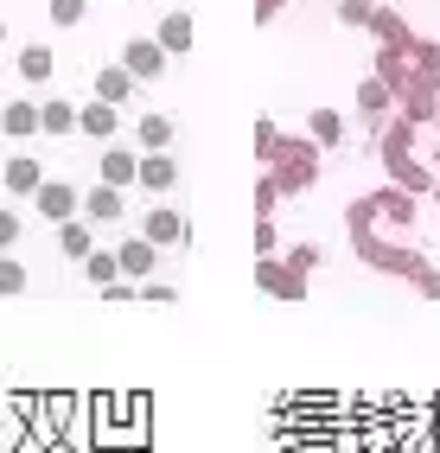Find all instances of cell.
I'll use <instances>...</instances> for the list:
<instances>
[{
    "label": "cell",
    "mask_w": 440,
    "mask_h": 453,
    "mask_svg": "<svg viewBox=\"0 0 440 453\" xmlns=\"http://www.w3.org/2000/svg\"><path fill=\"white\" fill-rule=\"evenodd\" d=\"M351 250H358V262H364V268H376V275H402V281H415L421 268H428V256H421V250L390 243V236H376V230L351 236Z\"/></svg>",
    "instance_id": "obj_1"
},
{
    "label": "cell",
    "mask_w": 440,
    "mask_h": 453,
    "mask_svg": "<svg viewBox=\"0 0 440 453\" xmlns=\"http://www.w3.org/2000/svg\"><path fill=\"white\" fill-rule=\"evenodd\" d=\"M269 179H275V192H281V198L313 192V186H319V147H313L307 134H300V141H281V154H275Z\"/></svg>",
    "instance_id": "obj_2"
},
{
    "label": "cell",
    "mask_w": 440,
    "mask_h": 453,
    "mask_svg": "<svg viewBox=\"0 0 440 453\" xmlns=\"http://www.w3.org/2000/svg\"><path fill=\"white\" fill-rule=\"evenodd\" d=\"M33 211H39L45 224L64 230V224H77V211H83V186H71V179H45L39 198H33Z\"/></svg>",
    "instance_id": "obj_3"
},
{
    "label": "cell",
    "mask_w": 440,
    "mask_h": 453,
    "mask_svg": "<svg viewBox=\"0 0 440 453\" xmlns=\"http://www.w3.org/2000/svg\"><path fill=\"white\" fill-rule=\"evenodd\" d=\"M96 186H109V192H134L140 186V154L134 147H102V160H96Z\"/></svg>",
    "instance_id": "obj_4"
},
{
    "label": "cell",
    "mask_w": 440,
    "mask_h": 453,
    "mask_svg": "<svg viewBox=\"0 0 440 453\" xmlns=\"http://www.w3.org/2000/svg\"><path fill=\"white\" fill-rule=\"evenodd\" d=\"M255 288L269 294V300H287V307H293V300H307L313 281H307V275H293L281 256H269V262H255Z\"/></svg>",
    "instance_id": "obj_5"
},
{
    "label": "cell",
    "mask_w": 440,
    "mask_h": 453,
    "mask_svg": "<svg viewBox=\"0 0 440 453\" xmlns=\"http://www.w3.org/2000/svg\"><path fill=\"white\" fill-rule=\"evenodd\" d=\"M140 236H147L154 250H179L186 236H192V224H186L172 204H154V211H140Z\"/></svg>",
    "instance_id": "obj_6"
},
{
    "label": "cell",
    "mask_w": 440,
    "mask_h": 453,
    "mask_svg": "<svg viewBox=\"0 0 440 453\" xmlns=\"http://www.w3.org/2000/svg\"><path fill=\"white\" fill-rule=\"evenodd\" d=\"M364 198H370V218L390 224V230H408V224H415V211H421V198H408V192H396V186H376V192H364Z\"/></svg>",
    "instance_id": "obj_7"
},
{
    "label": "cell",
    "mask_w": 440,
    "mask_h": 453,
    "mask_svg": "<svg viewBox=\"0 0 440 453\" xmlns=\"http://www.w3.org/2000/svg\"><path fill=\"white\" fill-rule=\"evenodd\" d=\"M115 262H122V281L147 288V281H154V268H160V250H154V243H147V236L134 230V236H122V250H115Z\"/></svg>",
    "instance_id": "obj_8"
},
{
    "label": "cell",
    "mask_w": 440,
    "mask_h": 453,
    "mask_svg": "<svg viewBox=\"0 0 440 453\" xmlns=\"http://www.w3.org/2000/svg\"><path fill=\"white\" fill-rule=\"evenodd\" d=\"M166 65H172V58L154 45V33H147V39H128L122 45V71L134 77V83H154V77H166Z\"/></svg>",
    "instance_id": "obj_9"
},
{
    "label": "cell",
    "mask_w": 440,
    "mask_h": 453,
    "mask_svg": "<svg viewBox=\"0 0 440 453\" xmlns=\"http://www.w3.org/2000/svg\"><path fill=\"white\" fill-rule=\"evenodd\" d=\"M172 141H179V122H172V109H154L134 122V147L140 154H172Z\"/></svg>",
    "instance_id": "obj_10"
},
{
    "label": "cell",
    "mask_w": 440,
    "mask_h": 453,
    "mask_svg": "<svg viewBox=\"0 0 440 453\" xmlns=\"http://www.w3.org/2000/svg\"><path fill=\"white\" fill-rule=\"evenodd\" d=\"M45 160H33V154H13L7 166H0V186H7L13 198H39V186H45Z\"/></svg>",
    "instance_id": "obj_11"
},
{
    "label": "cell",
    "mask_w": 440,
    "mask_h": 453,
    "mask_svg": "<svg viewBox=\"0 0 440 453\" xmlns=\"http://www.w3.org/2000/svg\"><path fill=\"white\" fill-rule=\"evenodd\" d=\"M77 134H90L102 147H115V134H122V109H109V103H77Z\"/></svg>",
    "instance_id": "obj_12"
},
{
    "label": "cell",
    "mask_w": 440,
    "mask_h": 453,
    "mask_svg": "<svg viewBox=\"0 0 440 453\" xmlns=\"http://www.w3.org/2000/svg\"><path fill=\"white\" fill-rule=\"evenodd\" d=\"M154 45L166 51V58H186L192 45H198V26H192V13H160V26H154Z\"/></svg>",
    "instance_id": "obj_13"
},
{
    "label": "cell",
    "mask_w": 440,
    "mask_h": 453,
    "mask_svg": "<svg viewBox=\"0 0 440 453\" xmlns=\"http://www.w3.org/2000/svg\"><path fill=\"white\" fill-rule=\"evenodd\" d=\"M358 115H364L370 128L396 122V89H390L383 77H364V83H358Z\"/></svg>",
    "instance_id": "obj_14"
},
{
    "label": "cell",
    "mask_w": 440,
    "mask_h": 453,
    "mask_svg": "<svg viewBox=\"0 0 440 453\" xmlns=\"http://www.w3.org/2000/svg\"><path fill=\"white\" fill-rule=\"evenodd\" d=\"M134 89H140V83H134L122 65H96V77H90V96H96V103H109V109H128Z\"/></svg>",
    "instance_id": "obj_15"
},
{
    "label": "cell",
    "mask_w": 440,
    "mask_h": 453,
    "mask_svg": "<svg viewBox=\"0 0 440 453\" xmlns=\"http://www.w3.org/2000/svg\"><path fill=\"white\" fill-rule=\"evenodd\" d=\"M83 224H122L128 218V204H122V192H109V186H83V211H77Z\"/></svg>",
    "instance_id": "obj_16"
},
{
    "label": "cell",
    "mask_w": 440,
    "mask_h": 453,
    "mask_svg": "<svg viewBox=\"0 0 440 453\" xmlns=\"http://www.w3.org/2000/svg\"><path fill=\"white\" fill-rule=\"evenodd\" d=\"M390 186L408 192V198H428V192H434V166L415 160V154H402V160H390Z\"/></svg>",
    "instance_id": "obj_17"
},
{
    "label": "cell",
    "mask_w": 440,
    "mask_h": 453,
    "mask_svg": "<svg viewBox=\"0 0 440 453\" xmlns=\"http://www.w3.org/2000/svg\"><path fill=\"white\" fill-rule=\"evenodd\" d=\"M370 39H376V51H408V45H415V33H408V19H402L396 7H376Z\"/></svg>",
    "instance_id": "obj_18"
},
{
    "label": "cell",
    "mask_w": 440,
    "mask_h": 453,
    "mask_svg": "<svg viewBox=\"0 0 440 453\" xmlns=\"http://www.w3.org/2000/svg\"><path fill=\"white\" fill-rule=\"evenodd\" d=\"M0 134H7V141H33V134H39V103L13 96L7 109H0Z\"/></svg>",
    "instance_id": "obj_19"
},
{
    "label": "cell",
    "mask_w": 440,
    "mask_h": 453,
    "mask_svg": "<svg viewBox=\"0 0 440 453\" xmlns=\"http://www.w3.org/2000/svg\"><path fill=\"white\" fill-rule=\"evenodd\" d=\"M140 186L166 198L172 186H179V160H172V154H140Z\"/></svg>",
    "instance_id": "obj_20"
},
{
    "label": "cell",
    "mask_w": 440,
    "mask_h": 453,
    "mask_svg": "<svg viewBox=\"0 0 440 453\" xmlns=\"http://www.w3.org/2000/svg\"><path fill=\"white\" fill-rule=\"evenodd\" d=\"M39 134H77V103L71 96H45L39 103Z\"/></svg>",
    "instance_id": "obj_21"
},
{
    "label": "cell",
    "mask_w": 440,
    "mask_h": 453,
    "mask_svg": "<svg viewBox=\"0 0 440 453\" xmlns=\"http://www.w3.org/2000/svg\"><path fill=\"white\" fill-rule=\"evenodd\" d=\"M57 256H64V262H90V256H96V230L83 224V218L64 224V230H57Z\"/></svg>",
    "instance_id": "obj_22"
},
{
    "label": "cell",
    "mask_w": 440,
    "mask_h": 453,
    "mask_svg": "<svg viewBox=\"0 0 440 453\" xmlns=\"http://www.w3.org/2000/svg\"><path fill=\"white\" fill-rule=\"evenodd\" d=\"M51 71H57L51 45H19V83H51Z\"/></svg>",
    "instance_id": "obj_23"
},
{
    "label": "cell",
    "mask_w": 440,
    "mask_h": 453,
    "mask_svg": "<svg viewBox=\"0 0 440 453\" xmlns=\"http://www.w3.org/2000/svg\"><path fill=\"white\" fill-rule=\"evenodd\" d=\"M307 141L332 154V147H345V122H338L332 109H313V115H307Z\"/></svg>",
    "instance_id": "obj_24"
},
{
    "label": "cell",
    "mask_w": 440,
    "mask_h": 453,
    "mask_svg": "<svg viewBox=\"0 0 440 453\" xmlns=\"http://www.w3.org/2000/svg\"><path fill=\"white\" fill-rule=\"evenodd\" d=\"M370 77H383L396 96H402V89L415 83V71H408V51H376V71H370Z\"/></svg>",
    "instance_id": "obj_25"
},
{
    "label": "cell",
    "mask_w": 440,
    "mask_h": 453,
    "mask_svg": "<svg viewBox=\"0 0 440 453\" xmlns=\"http://www.w3.org/2000/svg\"><path fill=\"white\" fill-rule=\"evenodd\" d=\"M408 71L440 89V45H434V39H415V45H408Z\"/></svg>",
    "instance_id": "obj_26"
},
{
    "label": "cell",
    "mask_w": 440,
    "mask_h": 453,
    "mask_svg": "<svg viewBox=\"0 0 440 453\" xmlns=\"http://www.w3.org/2000/svg\"><path fill=\"white\" fill-rule=\"evenodd\" d=\"M281 128H275V115H255V160H262V173L275 166V154H281Z\"/></svg>",
    "instance_id": "obj_27"
},
{
    "label": "cell",
    "mask_w": 440,
    "mask_h": 453,
    "mask_svg": "<svg viewBox=\"0 0 440 453\" xmlns=\"http://www.w3.org/2000/svg\"><path fill=\"white\" fill-rule=\"evenodd\" d=\"M83 13H90V0H45V19L57 26V33H71V26H83Z\"/></svg>",
    "instance_id": "obj_28"
},
{
    "label": "cell",
    "mask_w": 440,
    "mask_h": 453,
    "mask_svg": "<svg viewBox=\"0 0 440 453\" xmlns=\"http://www.w3.org/2000/svg\"><path fill=\"white\" fill-rule=\"evenodd\" d=\"M83 275H90L96 288H115V281H122V262H115V250H96L90 262H83Z\"/></svg>",
    "instance_id": "obj_29"
},
{
    "label": "cell",
    "mask_w": 440,
    "mask_h": 453,
    "mask_svg": "<svg viewBox=\"0 0 440 453\" xmlns=\"http://www.w3.org/2000/svg\"><path fill=\"white\" fill-rule=\"evenodd\" d=\"M275 204H281L275 179H269V173H255V224H275Z\"/></svg>",
    "instance_id": "obj_30"
},
{
    "label": "cell",
    "mask_w": 440,
    "mask_h": 453,
    "mask_svg": "<svg viewBox=\"0 0 440 453\" xmlns=\"http://www.w3.org/2000/svg\"><path fill=\"white\" fill-rule=\"evenodd\" d=\"M26 281H33V275H26V262L19 256H0V294L13 300V294H26Z\"/></svg>",
    "instance_id": "obj_31"
},
{
    "label": "cell",
    "mask_w": 440,
    "mask_h": 453,
    "mask_svg": "<svg viewBox=\"0 0 440 453\" xmlns=\"http://www.w3.org/2000/svg\"><path fill=\"white\" fill-rule=\"evenodd\" d=\"M319 256H326L319 243H293V250H281V262L293 268V275H313V268H319Z\"/></svg>",
    "instance_id": "obj_32"
},
{
    "label": "cell",
    "mask_w": 440,
    "mask_h": 453,
    "mask_svg": "<svg viewBox=\"0 0 440 453\" xmlns=\"http://www.w3.org/2000/svg\"><path fill=\"white\" fill-rule=\"evenodd\" d=\"M370 19H376L370 0H338V26H358V33H370Z\"/></svg>",
    "instance_id": "obj_33"
},
{
    "label": "cell",
    "mask_w": 440,
    "mask_h": 453,
    "mask_svg": "<svg viewBox=\"0 0 440 453\" xmlns=\"http://www.w3.org/2000/svg\"><path fill=\"white\" fill-rule=\"evenodd\" d=\"M19 230H26V218L13 204H0V256H13V243H19Z\"/></svg>",
    "instance_id": "obj_34"
},
{
    "label": "cell",
    "mask_w": 440,
    "mask_h": 453,
    "mask_svg": "<svg viewBox=\"0 0 440 453\" xmlns=\"http://www.w3.org/2000/svg\"><path fill=\"white\" fill-rule=\"evenodd\" d=\"M269 256H281L275 250V224H255V262H269Z\"/></svg>",
    "instance_id": "obj_35"
},
{
    "label": "cell",
    "mask_w": 440,
    "mask_h": 453,
    "mask_svg": "<svg viewBox=\"0 0 440 453\" xmlns=\"http://www.w3.org/2000/svg\"><path fill=\"white\" fill-rule=\"evenodd\" d=\"M140 300H160V307H166V300H179V288H172V281H160V275H154V281H147V288H140Z\"/></svg>",
    "instance_id": "obj_36"
},
{
    "label": "cell",
    "mask_w": 440,
    "mask_h": 453,
    "mask_svg": "<svg viewBox=\"0 0 440 453\" xmlns=\"http://www.w3.org/2000/svg\"><path fill=\"white\" fill-rule=\"evenodd\" d=\"M415 294H421V300H440V268H421V275H415Z\"/></svg>",
    "instance_id": "obj_37"
},
{
    "label": "cell",
    "mask_w": 440,
    "mask_h": 453,
    "mask_svg": "<svg viewBox=\"0 0 440 453\" xmlns=\"http://www.w3.org/2000/svg\"><path fill=\"white\" fill-rule=\"evenodd\" d=\"M287 13V0H255V26H275Z\"/></svg>",
    "instance_id": "obj_38"
},
{
    "label": "cell",
    "mask_w": 440,
    "mask_h": 453,
    "mask_svg": "<svg viewBox=\"0 0 440 453\" xmlns=\"http://www.w3.org/2000/svg\"><path fill=\"white\" fill-rule=\"evenodd\" d=\"M428 204H434V211H440V179H434V192H428Z\"/></svg>",
    "instance_id": "obj_39"
},
{
    "label": "cell",
    "mask_w": 440,
    "mask_h": 453,
    "mask_svg": "<svg viewBox=\"0 0 440 453\" xmlns=\"http://www.w3.org/2000/svg\"><path fill=\"white\" fill-rule=\"evenodd\" d=\"M428 166H434V179H440V147H434V154H428Z\"/></svg>",
    "instance_id": "obj_40"
},
{
    "label": "cell",
    "mask_w": 440,
    "mask_h": 453,
    "mask_svg": "<svg viewBox=\"0 0 440 453\" xmlns=\"http://www.w3.org/2000/svg\"><path fill=\"white\" fill-rule=\"evenodd\" d=\"M0 45H7V19H0Z\"/></svg>",
    "instance_id": "obj_41"
}]
</instances>
